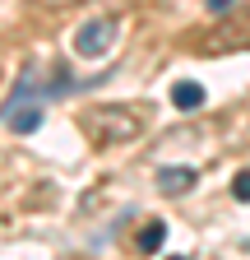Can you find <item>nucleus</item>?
Wrapping results in <instances>:
<instances>
[{"label":"nucleus","instance_id":"11","mask_svg":"<svg viewBox=\"0 0 250 260\" xmlns=\"http://www.w3.org/2000/svg\"><path fill=\"white\" fill-rule=\"evenodd\" d=\"M172 260H190V255H172Z\"/></svg>","mask_w":250,"mask_h":260},{"label":"nucleus","instance_id":"1","mask_svg":"<svg viewBox=\"0 0 250 260\" xmlns=\"http://www.w3.org/2000/svg\"><path fill=\"white\" fill-rule=\"evenodd\" d=\"M84 130L98 144H130L144 130V112H135V107H98V112L84 116Z\"/></svg>","mask_w":250,"mask_h":260},{"label":"nucleus","instance_id":"3","mask_svg":"<svg viewBox=\"0 0 250 260\" xmlns=\"http://www.w3.org/2000/svg\"><path fill=\"white\" fill-rule=\"evenodd\" d=\"M111 42H116V19H88L74 32V51L88 56V60H98L102 51H111Z\"/></svg>","mask_w":250,"mask_h":260},{"label":"nucleus","instance_id":"7","mask_svg":"<svg viewBox=\"0 0 250 260\" xmlns=\"http://www.w3.org/2000/svg\"><path fill=\"white\" fill-rule=\"evenodd\" d=\"M162 237H167V228H162L158 218H153V223L144 228V233H139V251H144V255H153V251L162 246Z\"/></svg>","mask_w":250,"mask_h":260},{"label":"nucleus","instance_id":"8","mask_svg":"<svg viewBox=\"0 0 250 260\" xmlns=\"http://www.w3.org/2000/svg\"><path fill=\"white\" fill-rule=\"evenodd\" d=\"M232 195H236V200H245V205H250V168H245V172H241V177L232 181Z\"/></svg>","mask_w":250,"mask_h":260},{"label":"nucleus","instance_id":"2","mask_svg":"<svg viewBox=\"0 0 250 260\" xmlns=\"http://www.w3.org/2000/svg\"><path fill=\"white\" fill-rule=\"evenodd\" d=\"M245 47H250V5H232L213 23L209 38L195 42V51H204V56H227V51H245Z\"/></svg>","mask_w":250,"mask_h":260},{"label":"nucleus","instance_id":"5","mask_svg":"<svg viewBox=\"0 0 250 260\" xmlns=\"http://www.w3.org/2000/svg\"><path fill=\"white\" fill-rule=\"evenodd\" d=\"M5 121H10V130H19V135H33V130L42 125V107H37V103H28V107L19 103V107L5 112Z\"/></svg>","mask_w":250,"mask_h":260},{"label":"nucleus","instance_id":"10","mask_svg":"<svg viewBox=\"0 0 250 260\" xmlns=\"http://www.w3.org/2000/svg\"><path fill=\"white\" fill-rule=\"evenodd\" d=\"M42 5H79V0H42Z\"/></svg>","mask_w":250,"mask_h":260},{"label":"nucleus","instance_id":"6","mask_svg":"<svg viewBox=\"0 0 250 260\" xmlns=\"http://www.w3.org/2000/svg\"><path fill=\"white\" fill-rule=\"evenodd\" d=\"M172 107H176V112H195V107H204V88H199L195 79L172 84Z\"/></svg>","mask_w":250,"mask_h":260},{"label":"nucleus","instance_id":"4","mask_svg":"<svg viewBox=\"0 0 250 260\" xmlns=\"http://www.w3.org/2000/svg\"><path fill=\"white\" fill-rule=\"evenodd\" d=\"M195 186V168H162L158 172V190L162 195H185Z\"/></svg>","mask_w":250,"mask_h":260},{"label":"nucleus","instance_id":"9","mask_svg":"<svg viewBox=\"0 0 250 260\" xmlns=\"http://www.w3.org/2000/svg\"><path fill=\"white\" fill-rule=\"evenodd\" d=\"M204 5H209V14H227V10L236 5V0H204Z\"/></svg>","mask_w":250,"mask_h":260}]
</instances>
